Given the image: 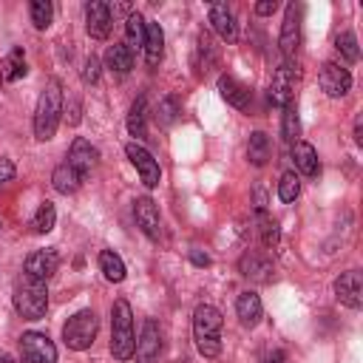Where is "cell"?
<instances>
[{
    "label": "cell",
    "mask_w": 363,
    "mask_h": 363,
    "mask_svg": "<svg viewBox=\"0 0 363 363\" xmlns=\"http://www.w3.org/2000/svg\"><path fill=\"white\" fill-rule=\"evenodd\" d=\"M60 113H62V85H60V79H48L45 88L40 91V99L34 108V136L40 142L54 139Z\"/></svg>",
    "instance_id": "6da1fadb"
},
{
    "label": "cell",
    "mask_w": 363,
    "mask_h": 363,
    "mask_svg": "<svg viewBox=\"0 0 363 363\" xmlns=\"http://www.w3.org/2000/svg\"><path fill=\"white\" fill-rule=\"evenodd\" d=\"M193 337L196 349L204 357H218L221 354V312L213 303H199L193 312Z\"/></svg>",
    "instance_id": "7a4b0ae2"
},
{
    "label": "cell",
    "mask_w": 363,
    "mask_h": 363,
    "mask_svg": "<svg viewBox=\"0 0 363 363\" xmlns=\"http://www.w3.org/2000/svg\"><path fill=\"white\" fill-rule=\"evenodd\" d=\"M136 349V332H133V312L125 298H116L111 306V354L116 360H130Z\"/></svg>",
    "instance_id": "3957f363"
},
{
    "label": "cell",
    "mask_w": 363,
    "mask_h": 363,
    "mask_svg": "<svg viewBox=\"0 0 363 363\" xmlns=\"http://www.w3.org/2000/svg\"><path fill=\"white\" fill-rule=\"evenodd\" d=\"M14 309L23 320H40L48 309V286L45 281H37L23 272V278L14 284Z\"/></svg>",
    "instance_id": "277c9868"
},
{
    "label": "cell",
    "mask_w": 363,
    "mask_h": 363,
    "mask_svg": "<svg viewBox=\"0 0 363 363\" xmlns=\"http://www.w3.org/2000/svg\"><path fill=\"white\" fill-rule=\"evenodd\" d=\"M96 332H99V318L94 309H79L68 318V323L62 326V340L68 349L74 352H85L94 346L96 340Z\"/></svg>",
    "instance_id": "5b68a950"
},
{
    "label": "cell",
    "mask_w": 363,
    "mask_h": 363,
    "mask_svg": "<svg viewBox=\"0 0 363 363\" xmlns=\"http://www.w3.org/2000/svg\"><path fill=\"white\" fill-rule=\"evenodd\" d=\"M20 363H57V346L43 332H26L20 337Z\"/></svg>",
    "instance_id": "8992f818"
},
{
    "label": "cell",
    "mask_w": 363,
    "mask_h": 363,
    "mask_svg": "<svg viewBox=\"0 0 363 363\" xmlns=\"http://www.w3.org/2000/svg\"><path fill=\"white\" fill-rule=\"evenodd\" d=\"M125 153H128L130 164L136 167V173H139V179H142V184H145V187H156V184L162 182L159 162L150 156V150H147V147H142L139 142H128V145H125Z\"/></svg>",
    "instance_id": "52a82bcc"
},
{
    "label": "cell",
    "mask_w": 363,
    "mask_h": 363,
    "mask_svg": "<svg viewBox=\"0 0 363 363\" xmlns=\"http://www.w3.org/2000/svg\"><path fill=\"white\" fill-rule=\"evenodd\" d=\"M278 45H281V54H284L286 60H295V54H298V48H301V6H295V3L286 6Z\"/></svg>",
    "instance_id": "ba28073f"
},
{
    "label": "cell",
    "mask_w": 363,
    "mask_h": 363,
    "mask_svg": "<svg viewBox=\"0 0 363 363\" xmlns=\"http://www.w3.org/2000/svg\"><path fill=\"white\" fill-rule=\"evenodd\" d=\"M133 218H136V227L147 235V238H159L162 235V218H159V207L150 196H139L133 201Z\"/></svg>",
    "instance_id": "9c48e42d"
},
{
    "label": "cell",
    "mask_w": 363,
    "mask_h": 363,
    "mask_svg": "<svg viewBox=\"0 0 363 363\" xmlns=\"http://www.w3.org/2000/svg\"><path fill=\"white\" fill-rule=\"evenodd\" d=\"M111 26H113V11L108 3L102 0H91L85 6V28L94 40H105L111 34Z\"/></svg>",
    "instance_id": "30bf717a"
},
{
    "label": "cell",
    "mask_w": 363,
    "mask_h": 363,
    "mask_svg": "<svg viewBox=\"0 0 363 363\" xmlns=\"http://www.w3.org/2000/svg\"><path fill=\"white\" fill-rule=\"evenodd\" d=\"M318 79H320V88H323L329 96H335V99H337V96H346L349 88H352V74H349L343 65H337V62H323Z\"/></svg>",
    "instance_id": "8fae6325"
},
{
    "label": "cell",
    "mask_w": 363,
    "mask_h": 363,
    "mask_svg": "<svg viewBox=\"0 0 363 363\" xmlns=\"http://www.w3.org/2000/svg\"><path fill=\"white\" fill-rule=\"evenodd\" d=\"M335 295H337V301L343 306L360 309V303H363V281H360V272L357 269L340 272L337 281H335Z\"/></svg>",
    "instance_id": "7c38bea8"
},
{
    "label": "cell",
    "mask_w": 363,
    "mask_h": 363,
    "mask_svg": "<svg viewBox=\"0 0 363 363\" xmlns=\"http://www.w3.org/2000/svg\"><path fill=\"white\" fill-rule=\"evenodd\" d=\"M136 357L139 363H153L162 352V332H159V323L153 318H147L142 323V332H139V340H136Z\"/></svg>",
    "instance_id": "4fadbf2b"
},
{
    "label": "cell",
    "mask_w": 363,
    "mask_h": 363,
    "mask_svg": "<svg viewBox=\"0 0 363 363\" xmlns=\"http://www.w3.org/2000/svg\"><path fill=\"white\" fill-rule=\"evenodd\" d=\"M218 94H221V99H224L227 105H233V108H238V111H247L250 102H252L250 85H244V82H241L238 77H233V74H221V77H218Z\"/></svg>",
    "instance_id": "5bb4252c"
},
{
    "label": "cell",
    "mask_w": 363,
    "mask_h": 363,
    "mask_svg": "<svg viewBox=\"0 0 363 363\" xmlns=\"http://www.w3.org/2000/svg\"><path fill=\"white\" fill-rule=\"evenodd\" d=\"M238 269H241L244 278H250L255 284H269L272 281V272H275L272 269V261L267 255H261L258 250H247L241 255V261H238Z\"/></svg>",
    "instance_id": "9a60e30c"
},
{
    "label": "cell",
    "mask_w": 363,
    "mask_h": 363,
    "mask_svg": "<svg viewBox=\"0 0 363 363\" xmlns=\"http://www.w3.org/2000/svg\"><path fill=\"white\" fill-rule=\"evenodd\" d=\"M96 162H99V150L88 142V139H82V136H77L74 142H71V150H68V164L85 179L94 167H96Z\"/></svg>",
    "instance_id": "2e32d148"
},
{
    "label": "cell",
    "mask_w": 363,
    "mask_h": 363,
    "mask_svg": "<svg viewBox=\"0 0 363 363\" xmlns=\"http://www.w3.org/2000/svg\"><path fill=\"white\" fill-rule=\"evenodd\" d=\"M57 269H60V255H57V250H51V247L34 250V252L26 258V275H31V278H37V281H48Z\"/></svg>",
    "instance_id": "e0dca14e"
},
{
    "label": "cell",
    "mask_w": 363,
    "mask_h": 363,
    "mask_svg": "<svg viewBox=\"0 0 363 363\" xmlns=\"http://www.w3.org/2000/svg\"><path fill=\"white\" fill-rule=\"evenodd\" d=\"M292 88H295L292 68H289V65H281V68H275V74H272V82H269L267 96H269V102H272L275 108H286V105L292 102Z\"/></svg>",
    "instance_id": "ac0fdd59"
},
{
    "label": "cell",
    "mask_w": 363,
    "mask_h": 363,
    "mask_svg": "<svg viewBox=\"0 0 363 363\" xmlns=\"http://www.w3.org/2000/svg\"><path fill=\"white\" fill-rule=\"evenodd\" d=\"M210 23H213V31H216L221 40L235 43L238 26H235V17H233V11H230L227 3H213V6H210Z\"/></svg>",
    "instance_id": "d6986e66"
},
{
    "label": "cell",
    "mask_w": 363,
    "mask_h": 363,
    "mask_svg": "<svg viewBox=\"0 0 363 363\" xmlns=\"http://www.w3.org/2000/svg\"><path fill=\"white\" fill-rule=\"evenodd\" d=\"M292 162H295V167L303 173V176H309V179H315L318 173H320V162H318V150L309 145V142H292Z\"/></svg>",
    "instance_id": "ffe728a7"
},
{
    "label": "cell",
    "mask_w": 363,
    "mask_h": 363,
    "mask_svg": "<svg viewBox=\"0 0 363 363\" xmlns=\"http://www.w3.org/2000/svg\"><path fill=\"white\" fill-rule=\"evenodd\" d=\"M145 60L147 65H159L162 54H164V31L159 23H145V43H142Z\"/></svg>",
    "instance_id": "44dd1931"
},
{
    "label": "cell",
    "mask_w": 363,
    "mask_h": 363,
    "mask_svg": "<svg viewBox=\"0 0 363 363\" xmlns=\"http://www.w3.org/2000/svg\"><path fill=\"white\" fill-rule=\"evenodd\" d=\"M235 312H238V320L244 323V326H258V320H261V315H264V306H261V298L255 295V292H241L238 295V301H235Z\"/></svg>",
    "instance_id": "7402d4cb"
},
{
    "label": "cell",
    "mask_w": 363,
    "mask_h": 363,
    "mask_svg": "<svg viewBox=\"0 0 363 363\" xmlns=\"http://www.w3.org/2000/svg\"><path fill=\"white\" fill-rule=\"evenodd\" d=\"M269 156H272L269 136H267L264 130H252V133H250V139H247V159H250V164L264 167V164L269 162Z\"/></svg>",
    "instance_id": "603a6c76"
},
{
    "label": "cell",
    "mask_w": 363,
    "mask_h": 363,
    "mask_svg": "<svg viewBox=\"0 0 363 363\" xmlns=\"http://www.w3.org/2000/svg\"><path fill=\"white\" fill-rule=\"evenodd\" d=\"M51 184H54V190H57V193L71 196V193H77V190H79L82 176H79L68 162H62V164H57V167H54V173H51Z\"/></svg>",
    "instance_id": "cb8c5ba5"
},
{
    "label": "cell",
    "mask_w": 363,
    "mask_h": 363,
    "mask_svg": "<svg viewBox=\"0 0 363 363\" xmlns=\"http://www.w3.org/2000/svg\"><path fill=\"white\" fill-rule=\"evenodd\" d=\"M105 65L113 71V74H128L133 68V51L125 45V43H113L108 51H105Z\"/></svg>",
    "instance_id": "d4e9b609"
},
{
    "label": "cell",
    "mask_w": 363,
    "mask_h": 363,
    "mask_svg": "<svg viewBox=\"0 0 363 363\" xmlns=\"http://www.w3.org/2000/svg\"><path fill=\"white\" fill-rule=\"evenodd\" d=\"M145 119H147V99L139 96V99L130 105V111H128V133H130L136 142L147 136V125H145Z\"/></svg>",
    "instance_id": "484cf974"
},
{
    "label": "cell",
    "mask_w": 363,
    "mask_h": 363,
    "mask_svg": "<svg viewBox=\"0 0 363 363\" xmlns=\"http://www.w3.org/2000/svg\"><path fill=\"white\" fill-rule=\"evenodd\" d=\"M216 60H218V51H216V45H213L210 34L201 31L199 40H196V68H199V74H207V71L216 65Z\"/></svg>",
    "instance_id": "4316f807"
},
{
    "label": "cell",
    "mask_w": 363,
    "mask_h": 363,
    "mask_svg": "<svg viewBox=\"0 0 363 363\" xmlns=\"http://www.w3.org/2000/svg\"><path fill=\"white\" fill-rule=\"evenodd\" d=\"M99 269H102V275H105L108 281H113V284L125 281V275H128L125 261H122L113 250H102V252H99Z\"/></svg>",
    "instance_id": "83f0119b"
},
{
    "label": "cell",
    "mask_w": 363,
    "mask_h": 363,
    "mask_svg": "<svg viewBox=\"0 0 363 363\" xmlns=\"http://www.w3.org/2000/svg\"><path fill=\"white\" fill-rule=\"evenodd\" d=\"M0 68H3V79H9V82H17L20 77H26V54H23V48H11L6 54V60L0 62Z\"/></svg>",
    "instance_id": "f1b7e54d"
},
{
    "label": "cell",
    "mask_w": 363,
    "mask_h": 363,
    "mask_svg": "<svg viewBox=\"0 0 363 363\" xmlns=\"http://www.w3.org/2000/svg\"><path fill=\"white\" fill-rule=\"evenodd\" d=\"M145 17L139 14V11H130L128 14V20H125V37H128V48L133 51V48H142V43H145Z\"/></svg>",
    "instance_id": "f546056e"
},
{
    "label": "cell",
    "mask_w": 363,
    "mask_h": 363,
    "mask_svg": "<svg viewBox=\"0 0 363 363\" xmlns=\"http://www.w3.org/2000/svg\"><path fill=\"white\" fill-rule=\"evenodd\" d=\"M54 224H57V207H54L51 201H43V204L37 207L34 218H31V227H34L37 235H45V233L54 230Z\"/></svg>",
    "instance_id": "4dcf8cb0"
},
{
    "label": "cell",
    "mask_w": 363,
    "mask_h": 363,
    "mask_svg": "<svg viewBox=\"0 0 363 363\" xmlns=\"http://www.w3.org/2000/svg\"><path fill=\"white\" fill-rule=\"evenodd\" d=\"M258 235H261L264 247H269V250L278 247V238H281V233H278V221H275L267 210H258Z\"/></svg>",
    "instance_id": "1f68e13d"
},
{
    "label": "cell",
    "mask_w": 363,
    "mask_h": 363,
    "mask_svg": "<svg viewBox=\"0 0 363 363\" xmlns=\"http://www.w3.org/2000/svg\"><path fill=\"white\" fill-rule=\"evenodd\" d=\"M281 133L286 142H298V133H301V119H298V105L289 102L284 108V125H281Z\"/></svg>",
    "instance_id": "d6a6232c"
},
{
    "label": "cell",
    "mask_w": 363,
    "mask_h": 363,
    "mask_svg": "<svg viewBox=\"0 0 363 363\" xmlns=\"http://www.w3.org/2000/svg\"><path fill=\"white\" fill-rule=\"evenodd\" d=\"M28 11H31V23H34V28H48L51 26V17H54V6L48 3V0H34L31 6H28Z\"/></svg>",
    "instance_id": "836d02e7"
},
{
    "label": "cell",
    "mask_w": 363,
    "mask_h": 363,
    "mask_svg": "<svg viewBox=\"0 0 363 363\" xmlns=\"http://www.w3.org/2000/svg\"><path fill=\"white\" fill-rule=\"evenodd\" d=\"M335 48L343 54L346 62H357V57H360V51H357V40H354L352 31H340V34L335 37Z\"/></svg>",
    "instance_id": "e575fe53"
},
{
    "label": "cell",
    "mask_w": 363,
    "mask_h": 363,
    "mask_svg": "<svg viewBox=\"0 0 363 363\" xmlns=\"http://www.w3.org/2000/svg\"><path fill=\"white\" fill-rule=\"evenodd\" d=\"M298 193H301V179H298L292 170H289V173H284V176H281V182H278V199L289 204V201H295V199H298Z\"/></svg>",
    "instance_id": "d590c367"
},
{
    "label": "cell",
    "mask_w": 363,
    "mask_h": 363,
    "mask_svg": "<svg viewBox=\"0 0 363 363\" xmlns=\"http://www.w3.org/2000/svg\"><path fill=\"white\" fill-rule=\"evenodd\" d=\"M176 111H179V105H176L173 96L162 99V102H159V122H162V125H170V122L176 119Z\"/></svg>",
    "instance_id": "8d00e7d4"
},
{
    "label": "cell",
    "mask_w": 363,
    "mask_h": 363,
    "mask_svg": "<svg viewBox=\"0 0 363 363\" xmlns=\"http://www.w3.org/2000/svg\"><path fill=\"white\" fill-rule=\"evenodd\" d=\"M82 79H85V82H91V85L99 79V60H96L94 54L85 60V68H82Z\"/></svg>",
    "instance_id": "74e56055"
},
{
    "label": "cell",
    "mask_w": 363,
    "mask_h": 363,
    "mask_svg": "<svg viewBox=\"0 0 363 363\" xmlns=\"http://www.w3.org/2000/svg\"><path fill=\"white\" fill-rule=\"evenodd\" d=\"M14 162L9 156H0V182H11L14 179Z\"/></svg>",
    "instance_id": "f35d334b"
},
{
    "label": "cell",
    "mask_w": 363,
    "mask_h": 363,
    "mask_svg": "<svg viewBox=\"0 0 363 363\" xmlns=\"http://www.w3.org/2000/svg\"><path fill=\"white\" fill-rule=\"evenodd\" d=\"M275 9H278V3H275V0H261V3H255V14H261V17L272 14Z\"/></svg>",
    "instance_id": "ab89813d"
},
{
    "label": "cell",
    "mask_w": 363,
    "mask_h": 363,
    "mask_svg": "<svg viewBox=\"0 0 363 363\" xmlns=\"http://www.w3.org/2000/svg\"><path fill=\"white\" fill-rule=\"evenodd\" d=\"M190 261H193L196 267H210V264H213V261H210V255H207V252H199V250H193V252H190Z\"/></svg>",
    "instance_id": "60d3db41"
},
{
    "label": "cell",
    "mask_w": 363,
    "mask_h": 363,
    "mask_svg": "<svg viewBox=\"0 0 363 363\" xmlns=\"http://www.w3.org/2000/svg\"><path fill=\"white\" fill-rule=\"evenodd\" d=\"M261 363H284V352L281 349H272V352H267L264 354V360Z\"/></svg>",
    "instance_id": "b9f144b4"
},
{
    "label": "cell",
    "mask_w": 363,
    "mask_h": 363,
    "mask_svg": "<svg viewBox=\"0 0 363 363\" xmlns=\"http://www.w3.org/2000/svg\"><path fill=\"white\" fill-rule=\"evenodd\" d=\"M354 142H357V145H363V125H360V119L354 122Z\"/></svg>",
    "instance_id": "7bdbcfd3"
},
{
    "label": "cell",
    "mask_w": 363,
    "mask_h": 363,
    "mask_svg": "<svg viewBox=\"0 0 363 363\" xmlns=\"http://www.w3.org/2000/svg\"><path fill=\"white\" fill-rule=\"evenodd\" d=\"M0 363H17L14 357H9V354H0Z\"/></svg>",
    "instance_id": "ee69618b"
},
{
    "label": "cell",
    "mask_w": 363,
    "mask_h": 363,
    "mask_svg": "<svg viewBox=\"0 0 363 363\" xmlns=\"http://www.w3.org/2000/svg\"><path fill=\"white\" fill-rule=\"evenodd\" d=\"M0 85H3V68H0Z\"/></svg>",
    "instance_id": "f6af8a7d"
}]
</instances>
